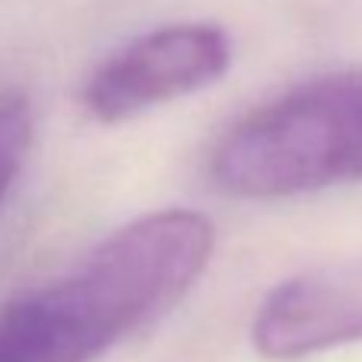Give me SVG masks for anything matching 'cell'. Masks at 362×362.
<instances>
[{
    "label": "cell",
    "mask_w": 362,
    "mask_h": 362,
    "mask_svg": "<svg viewBox=\"0 0 362 362\" xmlns=\"http://www.w3.org/2000/svg\"><path fill=\"white\" fill-rule=\"evenodd\" d=\"M215 225L189 209L129 221L71 269L0 308V362H93L167 315L205 273Z\"/></svg>",
    "instance_id": "1"
},
{
    "label": "cell",
    "mask_w": 362,
    "mask_h": 362,
    "mask_svg": "<svg viewBox=\"0 0 362 362\" xmlns=\"http://www.w3.org/2000/svg\"><path fill=\"white\" fill-rule=\"evenodd\" d=\"M238 199H288L362 180V71L305 81L244 116L212 154Z\"/></svg>",
    "instance_id": "2"
},
{
    "label": "cell",
    "mask_w": 362,
    "mask_h": 362,
    "mask_svg": "<svg viewBox=\"0 0 362 362\" xmlns=\"http://www.w3.org/2000/svg\"><path fill=\"white\" fill-rule=\"evenodd\" d=\"M231 68V39L218 23H170L132 39L90 74L83 106L112 125L212 87Z\"/></svg>",
    "instance_id": "3"
},
{
    "label": "cell",
    "mask_w": 362,
    "mask_h": 362,
    "mask_svg": "<svg viewBox=\"0 0 362 362\" xmlns=\"http://www.w3.org/2000/svg\"><path fill=\"white\" fill-rule=\"evenodd\" d=\"M349 343H362V263L305 269L279 282L253 317V346L273 362Z\"/></svg>",
    "instance_id": "4"
},
{
    "label": "cell",
    "mask_w": 362,
    "mask_h": 362,
    "mask_svg": "<svg viewBox=\"0 0 362 362\" xmlns=\"http://www.w3.org/2000/svg\"><path fill=\"white\" fill-rule=\"evenodd\" d=\"M29 144H33V110L26 96L4 93L0 96V199L20 177Z\"/></svg>",
    "instance_id": "5"
}]
</instances>
